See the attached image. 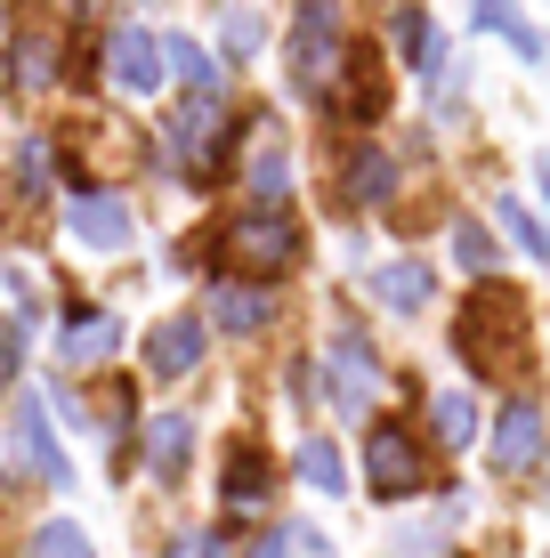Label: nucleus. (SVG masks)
<instances>
[{
  "label": "nucleus",
  "instance_id": "f257e3e1",
  "mask_svg": "<svg viewBox=\"0 0 550 558\" xmlns=\"http://www.w3.org/2000/svg\"><path fill=\"white\" fill-rule=\"evenodd\" d=\"M453 349H462L469 373L502 380V364L526 356V307H518V292H510V283H478L469 307L453 316Z\"/></svg>",
  "mask_w": 550,
  "mask_h": 558
},
{
  "label": "nucleus",
  "instance_id": "f03ea898",
  "mask_svg": "<svg viewBox=\"0 0 550 558\" xmlns=\"http://www.w3.org/2000/svg\"><path fill=\"white\" fill-rule=\"evenodd\" d=\"M300 219L283 203H259V210H243V219H227L219 227V259L235 267V276H252V283H276V276H292L300 267Z\"/></svg>",
  "mask_w": 550,
  "mask_h": 558
},
{
  "label": "nucleus",
  "instance_id": "7ed1b4c3",
  "mask_svg": "<svg viewBox=\"0 0 550 558\" xmlns=\"http://www.w3.org/2000/svg\"><path fill=\"white\" fill-rule=\"evenodd\" d=\"M340 57H349V41H340V9H332V0H300V16H292V82L300 89H332Z\"/></svg>",
  "mask_w": 550,
  "mask_h": 558
},
{
  "label": "nucleus",
  "instance_id": "20e7f679",
  "mask_svg": "<svg viewBox=\"0 0 550 558\" xmlns=\"http://www.w3.org/2000/svg\"><path fill=\"white\" fill-rule=\"evenodd\" d=\"M365 477H372V494H381V502H405V494H421V486H429L421 437L396 429V421H372V437H365Z\"/></svg>",
  "mask_w": 550,
  "mask_h": 558
},
{
  "label": "nucleus",
  "instance_id": "39448f33",
  "mask_svg": "<svg viewBox=\"0 0 550 558\" xmlns=\"http://www.w3.org/2000/svg\"><path fill=\"white\" fill-rule=\"evenodd\" d=\"M16 470L33 477V486H73V461H65V446L49 437V397L41 389H25L16 397Z\"/></svg>",
  "mask_w": 550,
  "mask_h": 558
},
{
  "label": "nucleus",
  "instance_id": "423d86ee",
  "mask_svg": "<svg viewBox=\"0 0 550 558\" xmlns=\"http://www.w3.org/2000/svg\"><path fill=\"white\" fill-rule=\"evenodd\" d=\"M372 389H381V356H372V340L356 332V324H340L332 332V397H340V413H372Z\"/></svg>",
  "mask_w": 550,
  "mask_h": 558
},
{
  "label": "nucleus",
  "instance_id": "0eeeda50",
  "mask_svg": "<svg viewBox=\"0 0 550 558\" xmlns=\"http://www.w3.org/2000/svg\"><path fill=\"white\" fill-rule=\"evenodd\" d=\"M65 227H73V243H89V252H130V203L106 195V186H82V195L65 203Z\"/></svg>",
  "mask_w": 550,
  "mask_h": 558
},
{
  "label": "nucleus",
  "instance_id": "6e6552de",
  "mask_svg": "<svg viewBox=\"0 0 550 558\" xmlns=\"http://www.w3.org/2000/svg\"><path fill=\"white\" fill-rule=\"evenodd\" d=\"M16 57H9V89L16 98H41V89L57 82V65H65V41H57V25H25V33H9Z\"/></svg>",
  "mask_w": 550,
  "mask_h": 558
},
{
  "label": "nucleus",
  "instance_id": "1a4fd4ad",
  "mask_svg": "<svg viewBox=\"0 0 550 558\" xmlns=\"http://www.w3.org/2000/svg\"><path fill=\"white\" fill-rule=\"evenodd\" d=\"M106 57H113V82H122L130 98H155V89H162V41H155V33L122 25V33L106 41Z\"/></svg>",
  "mask_w": 550,
  "mask_h": 558
},
{
  "label": "nucleus",
  "instance_id": "9d476101",
  "mask_svg": "<svg viewBox=\"0 0 550 558\" xmlns=\"http://www.w3.org/2000/svg\"><path fill=\"white\" fill-rule=\"evenodd\" d=\"M542 446H550V429H542L535 405H510V413L494 421V470H502V477H526V470L542 461Z\"/></svg>",
  "mask_w": 550,
  "mask_h": 558
},
{
  "label": "nucleus",
  "instance_id": "9b49d317",
  "mask_svg": "<svg viewBox=\"0 0 550 558\" xmlns=\"http://www.w3.org/2000/svg\"><path fill=\"white\" fill-rule=\"evenodd\" d=\"M195 364H203V324L195 316H170V324L146 332V373L155 380H179V373H195Z\"/></svg>",
  "mask_w": 550,
  "mask_h": 558
},
{
  "label": "nucleus",
  "instance_id": "f8f14e48",
  "mask_svg": "<svg viewBox=\"0 0 550 558\" xmlns=\"http://www.w3.org/2000/svg\"><path fill=\"white\" fill-rule=\"evenodd\" d=\"M340 113H349V122H381L389 113V73H381V57H365V49H349L340 57Z\"/></svg>",
  "mask_w": 550,
  "mask_h": 558
},
{
  "label": "nucleus",
  "instance_id": "ddd939ff",
  "mask_svg": "<svg viewBox=\"0 0 550 558\" xmlns=\"http://www.w3.org/2000/svg\"><path fill=\"white\" fill-rule=\"evenodd\" d=\"M268 494H276L268 453H259V446H235V453H227V470H219V502H227V510H268Z\"/></svg>",
  "mask_w": 550,
  "mask_h": 558
},
{
  "label": "nucleus",
  "instance_id": "4468645a",
  "mask_svg": "<svg viewBox=\"0 0 550 558\" xmlns=\"http://www.w3.org/2000/svg\"><path fill=\"white\" fill-rule=\"evenodd\" d=\"M122 349V316H106V307H73L65 316V364H106Z\"/></svg>",
  "mask_w": 550,
  "mask_h": 558
},
{
  "label": "nucleus",
  "instance_id": "2eb2a0df",
  "mask_svg": "<svg viewBox=\"0 0 550 558\" xmlns=\"http://www.w3.org/2000/svg\"><path fill=\"white\" fill-rule=\"evenodd\" d=\"M389 195H396V162H389L381 146H356L349 170H340V203L365 210V203H389Z\"/></svg>",
  "mask_w": 550,
  "mask_h": 558
},
{
  "label": "nucleus",
  "instance_id": "dca6fc26",
  "mask_svg": "<svg viewBox=\"0 0 550 558\" xmlns=\"http://www.w3.org/2000/svg\"><path fill=\"white\" fill-rule=\"evenodd\" d=\"M186 453H195V421H186V413H162V421H146V461H155V477H162V486H179Z\"/></svg>",
  "mask_w": 550,
  "mask_h": 558
},
{
  "label": "nucleus",
  "instance_id": "f3484780",
  "mask_svg": "<svg viewBox=\"0 0 550 558\" xmlns=\"http://www.w3.org/2000/svg\"><path fill=\"white\" fill-rule=\"evenodd\" d=\"M268 316H276V307H268V292H243V283H219V292H211V324H219V332H268Z\"/></svg>",
  "mask_w": 550,
  "mask_h": 558
},
{
  "label": "nucleus",
  "instance_id": "a211bd4d",
  "mask_svg": "<svg viewBox=\"0 0 550 558\" xmlns=\"http://www.w3.org/2000/svg\"><path fill=\"white\" fill-rule=\"evenodd\" d=\"M372 292H381V307H396V316H413V307H421L429 292H438V276H429L421 259H396V267H381V276H372Z\"/></svg>",
  "mask_w": 550,
  "mask_h": 558
},
{
  "label": "nucleus",
  "instance_id": "6ab92c4d",
  "mask_svg": "<svg viewBox=\"0 0 550 558\" xmlns=\"http://www.w3.org/2000/svg\"><path fill=\"white\" fill-rule=\"evenodd\" d=\"M389 41L413 57V65L429 73V82H438V41H429V16H421V0H396L389 9Z\"/></svg>",
  "mask_w": 550,
  "mask_h": 558
},
{
  "label": "nucleus",
  "instance_id": "aec40b11",
  "mask_svg": "<svg viewBox=\"0 0 550 558\" xmlns=\"http://www.w3.org/2000/svg\"><path fill=\"white\" fill-rule=\"evenodd\" d=\"M283 186H292V154H283V138L268 122H259V154H252V195L259 203H283Z\"/></svg>",
  "mask_w": 550,
  "mask_h": 558
},
{
  "label": "nucleus",
  "instance_id": "412c9836",
  "mask_svg": "<svg viewBox=\"0 0 550 558\" xmlns=\"http://www.w3.org/2000/svg\"><path fill=\"white\" fill-rule=\"evenodd\" d=\"M49 179H57V146H49V138H25V146H16V203L41 210Z\"/></svg>",
  "mask_w": 550,
  "mask_h": 558
},
{
  "label": "nucleus",
  "instance_id": "4be33fe9",
  "mask_svg": "<svg viewBox=\"0 0 550 558\" xmlns=\"http://www.w3.org/2000/svg\"><path fill=\"white\" fill-rule=\"evenodd\" d=\"M300 477H308L316 494H349V470H340V446H332V437H308V446H300Z\"/></svg>",
  "mask_w": 550,
  "mask_h": 558
},
{
  "label": "nucleus",
  "instance_id": "5701e85b",
  "mask_svg": "<svg viewBox=\"0 0 550 558\" xmlns=\"http://www.w3.org/2000/svg\"><path fill=\"white\" fill-rule=\"evenodd\" d=\"M429 421H438V446H469V437H478V405H469L462 389H445L438 405H429Z\"/></svg>",
  "mask_w": 550,
  "mask_h": 558
},
{
  "label": "nucleus",
  "instance_id": "b1692460",
  "mask_svg": "<svg viewBox=\"0 0 550 558\" xmlns=\"http://www.w3.org/2000/svg\"><path fill=\"white\" fill-rule=\"evenodd\" d=\"M259 41H268V25H259L252 9H227L219 16V49L235 57V65H243V57H259Z\"/></svg>",
  "mask_w": 550,
  "mask_h": 558
},
{
  "label": "nucleus",
  "instance_id": "393cba45",
  "mask_svg": "<svg viewBox=\"0 0 550 558\" xmlns=\"http://www.w3.org/2000/svg\"><path fill=\"white\" fill-rule=\"evenodd\" d=\"M162 73H179L186 89H211V65H203V49L186 41V33H170V41H162Z\"/></svg>",
  "mask_w": 550,
  "mask_h": 558
},
{
  "label": "nucleus",
  "instance_id": "a878e982",
  "mask_svg": "<svg viewBox=\"0 0 550 558\" xmlns=\"http://www.w3.org/2000/svg\"><path fill=\"white\" fill-rule=\"evenodd\" d=\"M33 558H89V534L57 518V526H41V534H33Z\"/></svg>",
  "mask_w": 550,
  "mask_h": 558
},
{
  "label": "nucleus",
  "instance_id": "bb28decb",
  "mask_svg": "<svg viewBox=\"0 0 550 558\" xmlns=\"http://www.w3.org/2000/svg\"><path fill=\"white\" fill-rule=\"evenodd\" d=\"M292 550H308V558H316V550H325V534H308V526H276L268 543H252V558H292Z\"/></svg>",
  "mask_w": 550,
  "mask_h": 558
},
{
  "label": "nucleus",
  "instance_id": "cd10ccee",
  "mask_svg": "<svg viewBox=\"0 0 550 558\" xmlns=\"http://www.w3.org/2000/svg\"><path fill=\"white\" fill-rule=\"evenodd\" d=\"M502 227H510V235H518V243H526L535 259H550V235L535 227V210H526V203H502Z\"/></svg>",
  "mask_w": 550,
  "mask_h": 558
},
{
  "label": "nucleus",
  "instance_id": "c85d7f7f",
  "mask_svg": "<svg viewBox=\"0 0 550 558\" xmlns=\"http://www.w3.org/2000/svg\"><path fill=\"white\" fill-rule=\"evenodd\" d=\"M453 259H462V267H478V276H486V267H494V235L462 227V235H453Z\"/></svg>",
  "mask_w": 550,
  "mask_h": 558
},
{
  "label": "nucleus",
  "instance_id": "c756f323",
  "mask_svg": "<svg viewBox=\"0 0 550 558\" xmlns=\"http://www.w3.org/2000/svg\"><path fill=\"white\" fill-rule=\"evenodd\" d=\"M16 340H25V316H0V389L16 380Z\"/></svg>",
  "mask_w": 550,
  "mask_h": 558
},
{
  "label": "nucleus",
  "instance_id": "7c9ffc66",
  "mask_svg": "<svg viewBox=\"0 0 550 558\" xmlns=\"http://www.w3.org/2000/svg\"><path fill=\"white\" fill-rule=\"evenodd\" d=\"M0 25H9V0H0Z\"/></svg>",
  "mask_w": 550,
  "mask_h": 558
}]
</instances>
